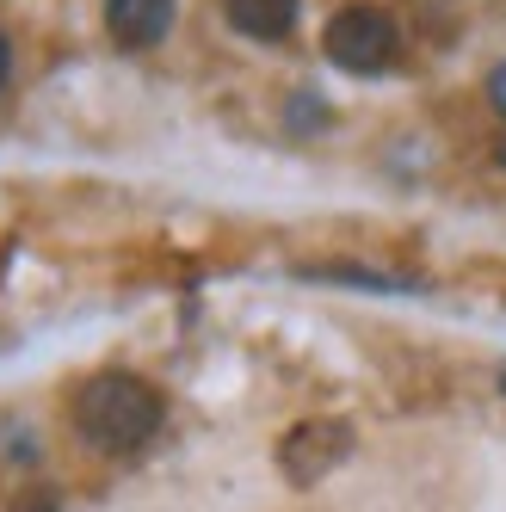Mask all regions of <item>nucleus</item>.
<instances>
[{
  "instance_id": "nucleus-1",
  "label": "nucleus",
  "mask_w": 506,
  "mask_h": 512,
  "mask_svg": "<svg viewBox=\"0 0 506 512\" xmlns=\"http://www.w3.org/2000/svg\"><path fill=\"white\" fill-rule=\"evenodd\" d=\"M161 414H167L161 389L130 377V371H99L75 389V432L93 451H112V457L149 445L161 432Z\"/></svg>"
},
{
  "instance_id": "nucleus-2",
  "label": "nucleus",
  "mask_w": 506,
  "mask_h": 512,
  "mask_svg": "<svg viewBox=\"0 0 506 512\" xmlns=\"http://www.w3.org/2000/svg\"><path fill=\"white\" fill-rule=\"evenodd\" d=\"M321 50L346 75H383V68L402 56V25L383 7H340L321 31Z\"/></svg>"
},
{
  "instance_id": "nucleus-3",
  "label": "nucleus",
  "mask_w": 506,
  "mask_h": 512,
  "mask_svg": "<svg viewBox=\"0 0 506 512\" xmlns=\"http://www.w3.org/2000/svg\"><path fill=\"white\" fill-rule=\"evenodd\" d=\"M352 426L346 420H334V414H315V420H303V426H291L284 432V445H278V469H284V482L291 488H315L321 475H334L346 457H352Z\"/></svg>"
},
{
  "instance_id": "nucleus-4",
  "label": "nucleus",
  "mask_w": 506,
  "mask_h": 512,
  "mask_svg": "<svg viewBox=\"0 0 506 512\" xmlns=\"http://www.w3.org/2000/svg\"><path fill=\"white\" fill-rule=\"evenodd\" d=\"M173 7L179 0H105V31L118 50H155L173 31Z\"/></svg>"
},
{
  "instance_id": "nucleus-5",
  "label": "nucleus",
  "mask_w": 506,
  "mask_h": 512,
  "mask_svg": "<svg viewBox=\"0 0 506 512\" xmlns=\"http://www.w3.org/2000/svg\"><path fill=\"white\" fill-rule=\"evenodd\" d=\"M223 13H229V25L241 31V38L278 44V38H291V31H297L303 0H223Z\"/></svg>"
},
{
  "instance_id": "nucleus-6",
  "label": "nucleus",
  "mask_w": 506,
  "mask_h": 512,
  "mask_svg": "<svg viewBox=\"0 0 506 512\" xmlns=\"http://www.w3.org/2000/svg\"><path fill=\"white\" fill-rule=\"evenodd\" d=\"M315 278H340V284H365V290H414L408 278H383V272H352V266H315Z\"/></svg>"
},
{
  "instance_id": "nucleus-7",
  "label": "nucleus",
  "mask_w": 506,
  "mask_h": 512,
  "mask_svg": "<svg viewBox=\"0 0 506 512\" xmlns=\"http://www.w3.org/2000/svg\"><path fill=\"white\" fill-rule=\"evenodd\" d=\"M488 105H494V112L506 118V62H500L494 75H488Z\"/></svg>"
},
{
  "instance_id": "nucleus-8",
  "label": "nucleus",
  "mask_w": 506,
  "mask_h": 512,
  "mask_svg": "<svg viewBox=\"0 0 506 512\" xmlns=\"http://www.w3.org/2000/svg\"><path fill=\"white\" fill-rule=\"evenodd\" d=\"M7 81H13V50H7V38H0V93H7Z\"/></svg>"
},
{
  "instance_id": "nucleus-9",
  "label": "nucleus",
  "mask_w": 506,
  "mask_h": 512,
  "mask_svg": "<svg viewBox=\"0 0 506 512\" xmlns=\"http://www.w3.org/2000/svg\"><path fill=\"white\" fill-rule=\"evenodd\" d=\"M494 161H500V167H506V136H500V142H494Z\"/></svg>"
},
{
  "instance_id": "nucleus-10",
  "label": "nucleus",
  "mask_w": 506,
  "mask_h": 512,
  "mask_svg": "<svg viewBox=\"0 0 506 512\" xmlns=\"http://www.w3.org/2000/svg\"><path fill=\"white\" fill-rule=\"evenodd\" d=\"M500 383H506V377H500Z\"/></svg>"
}]
</instances>
